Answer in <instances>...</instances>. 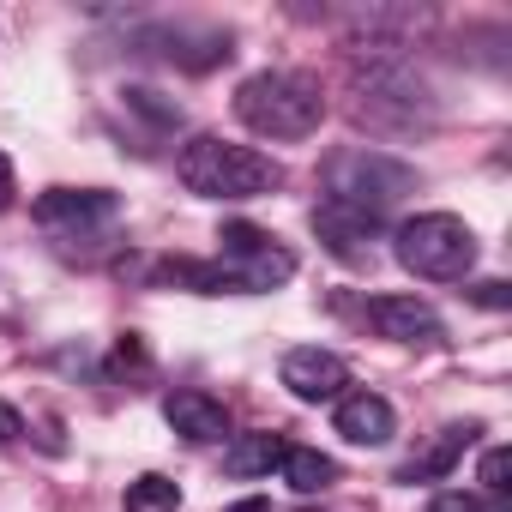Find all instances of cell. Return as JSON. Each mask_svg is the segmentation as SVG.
<instances>
[{
    "label": "cell",
    "instance_id": "20",
    "mask_svg": "<svg viewBox=\"0 0 512 512\" xmlns=\"http://www.w3.org/2000/svg\"><path fill=\"white\" fill-rule=\"evenodd\" d=\"M13 199H19V175H13V157L0 151V211H13Z\"/></svg>",
    "mask_w": 512,
    "mask_h": 512
},
{
    "label": "cell",
    "instance_id": "15",
    "mask_svg": "<svg viewBox=\"0 0 512 512\" xmlns=\"http://www.w3.org/2000/svg\"><path fill=\"white\" fill-rule=\"evenodd\" d=\"M127 512H175L181 506V482L175 476H157V470H145V476H133L127 482Z\"/></svg>",
    "mask_w": 512,
    "mask_h": 512
},
{
    "label": "cell",
    "instance_id": "1",
    "mask_svg": "<svg viewBox=\"0 0 512 512\" xmlns=\"http://www.w3.org/2000/svg\"><path fill=\"white\" fill-rule=\"evenodd\" d=\"M175 175L199 199H260V193L284 187V163L278 157L253 151V145H235V139H217V133L187 139L181 157H175Z\"/></svg>",
    "mask_w": 512,
    "mask_h": 512
},
{
    "label": "cell",
    "instance_id": "18",
    "mask_svg": "<svg viewBox=\"0 0 512 512\" xmlns=\"http://www.w3.org/2000/svg\"><path fill=\"white\" fill-rule=\"evenodd\" d=\"M428 512H506V500H488V494H464V488H452V494H434Z\"/></svg>",
    "mask_w": 512,
    "mask_h": 512
},
{
    "label": "cell",
    "instance_id": "5",
    "mask_svg": "<svg viewBox=\"0 0 512 512\" xmlns=\"http://www.w3.org/2000/svg\"><path fill=\"white\" fill-rule=\"evenodd\" d=\"M223 266L235 272L241 296H260V290H278L296 278V253L278 247L266 229H253V223H223Z\"/></svg>",
    "mask_w": 512,
    "mask_h": 512
},
{
    "label": "cell",
    "instance_id": "6",
    "mask_svg": "<svg viewBox=\"0 0 512 512\" xmlns=\"http://www.w3.org/2000/svg\"><path fill=\"white\" fill-rule=\"evenodd\" d=\"M121 217V199L103 193V187H49L37 199V223L55 229V235H85V229H103Z\"/></svg>",
    "mask_w": 512,
    "mask_h": 512
},
{
    "label": "cell",
    "instance_id": "21",
    "mask_svg": "<svg viewBox=\"0 0 512 512\" xmlns=\"http://www.w3.org/2000/svg\"><path fill=\"white\" fill-rule=\"evenodd\" d=\"M19 434H25V416L13 404H0V440H19Z\"/></svg>",
    "mask_w": 512,
    "mask_h": 512
},
{
    "label": "cell",
    "instance_id": "4",
    "mask_svg": "<svg viewBox=\"0 0 512 512\" xmlns=\"http://www.w3.org/2000/svg\"><path fill=\"white\" fill-rule=\"evenodd\" d=\"M392 253L410 278L452 284V278H470V266H476V229L452 211H416L398 223Z\"/></svg>",
    "mask_w": 512,
    "mask_h": 512
},
{
    "label": "cell",
    "instance_id": "17",
    "mask_svg": "<svg viewBox=\"0 0 512 512\" xmlns=\"http://www.w3.org/2000/svg\"><path fill=\"white\" fill-rule=\"evenodd\" d=\"M121 97H127V109H139V115H151L157 127H181V109H175V103H157V91H145V85H127Z\"/></svg>",
    "mask_w": 512,
    "mask_h": 512
},
{
    "label": "cell",
    "instance_id": "9",
    "mask_svg": "<svg viewBox=\"0 0 512 512\" xmlns=\"http://www.w3.org/2000/svg\"><path fill=\"white\" fill-rule=\"evenodd\" d=\"M163 422H169L181 440H193V446H211V440L229 434V410H223V398H211V392H199V386L169 392V398H163Z\"/></svg>",
    "mask_w": 512,
    "mask_h": 512
},
{
    "label": "cell",
    "instance_id": "13",
    "mask_svg": "<svg viewBox=\"0 0 512 512\" xmlns=\"http://www.w3.org/2000/svg\"><path fill=\"white\" fill-rule=\"evenodd\" d=\"M476 434H482L476 422H452V428H440V440H434L422 458H410V464L398 470V482H428V476H446V470L458 464V452H464Z\"/></svg>",
    "mask_w": 512,
    "mask_h": 512
},
{
    "label": "cell",
    "instance_id": "8",
    "mask_svg": "<svg viewBox=\"0 0 512 512\" xmlns=\"http://www.w3.org/2000/svg\"><path fill=\"white\" fill-rule=\"evenodd\" d=\"M368 320H374L380 338L410 344V350H440L446 344V320L428 302H416V296H374L368 302Z\"/></svg>",
    "mask_w": 512,
    "mask_h": 512
},
{
    "label": "cell",
    "instance_id": "2",
    "mask_svg": "<svg viewBox=\"0 0 512 512\" xmlns=\"http://www.w3.org/2000/svg\"><path fill=\"white\" fill-rule=\"evenodd\" d=\"M235 115L260 139H308L326 121V91H320L314 73L266 67V73H253V79L235 85Z\"/></svg>",
    "mask_w": 512,
    "mask_h": 512
},
{
    "label": "cell",
    "instance_id": "7",
    "mask_svg": "<svg viewBox=\"0 0 512 512\" xmlns=\"http://www.w3.org/2000/svg\"><path fill=\"white\" fill-rule=\"evenodd\" d=\"M278 380H284L290 398H302V404H332V398H344V386H350V362H344L338 350L296 344V350L284 356Z\"/></svg>",
    "mask_w": 512,
    "mask_h": 512
},
{
    "label": "cell",
    "instance_id": "22",
    "mask_svg": "<svg viewBox=\"0 0 512 512\" xmlns=\"http://www.w3.org/2000/svg\"><path fill=\"white\" fill-rule=\"evenodd\" d=\"M229 512H272L266 500H241V506H229Z\"/></svg>",
    "mask_w": 512,
    "mask_h": 512
},
{
    "label": "cell",
    "instance_id": "12",
    "mask_svg": "<svg viewBox=\"0 0 512 512\" xmlns=\"http://www.w3.org/2000/svg\"><path fill=\"white\" fill-rule=\"evenodd\" d=\"M284 452H290L284 434H266V428H260V434H235V440L223 446V470L241 476V482H247V476H272V470L284 464Z\"/></svg>",
    "mask_w": 512,
    "mask_h": 512
},
{
    "label": "cell",
    "instance_id": "19",
    "mask_svg": "<svg viewBox=\"0 0 512 512\" xmlns=\"http://www.w3.org/2000/svg\"><path fill=\"white\" fill-rule=\"evenodd\" d=\"M470 296H476L482 308H512V290H506L500 278H488V284H470Z\"/></svg>",
    "mask_w": 512,
    "mask_h": 512
},
{
    "label": "cell",
    "instance_id": "14",
    "mask_svg": "<svg viewBox=\"0 0 512 512\" xmlns=\"http://www.w3.org/2000/svg\"><path fill=\"white\" fill-rule=\"evenodd\" d=\"M278 470H284V482H290L296 494H326V488L338 482V458H326L320 446H290Z\"/></svg>",
    "mask_w": 512,
    "mask_h": 512
},
{
    "label": "cell",
    "instance_id": "11",
    "mask_svg": "<svg viewBox=\"0 0 512 512\" xmlns=\"http://www.w3.org/2000/svg\"><path fill=\"white\" fill-rule=\"evenodd\" d=\"M314 235L338 253V260H368V247L380 235V217H362V211H350L338 199H320L314 205Z\"/></svg>",
    "mask_w": 512,
    "mask_h": 512
},
{
    "label": "cell",
    "instance_id": "10",
    "mask_svg": "<svg viewBox=\"0 0 512 512\" xmlns=\"http://www.w3.org/2000/svg\"><path fill=\"white\" fill-rule=\"evenodd\" d=\"M332 428H338L350 446H386V440L398 434V410H392L380 392H344Z\"/></svg>",
    "mask_w": 512,
    "mask_h": 512
},
{
    "label": "cell",
    "instance_id": "3",
    "mask_svg": "<svg viewBox=\"0 0 512 512\" xmlns=\"http://www.w3.org/2000/svg\"><path fill=\"white\" fill-rule=\"evenodd\" d=\"M416 187H422L416 163H404V157H392L380 145H344V151L326 157V199H338V205H350L362 217L386 223V211H398Z\"/></svg>",
    "mask_w": 512,
    "mask_h": 512
},
{
    "label": "cell",
    "instance_id": "16",
    "mask_svg": "<svg viewBox=\"0 0 512 512\" xmlns=\"http://www.w3.org/2000/svg\"><path fill=\"white\" fill-rule=\"evenodd\" d=\"M506 476H512V452H506V446H488V452H482V464H476V482H482L476 494L506 500V494H512V482H506Z\"/></svg>",
    "mask_w": 512,
    "mask_h": 512
}]
</instances>
